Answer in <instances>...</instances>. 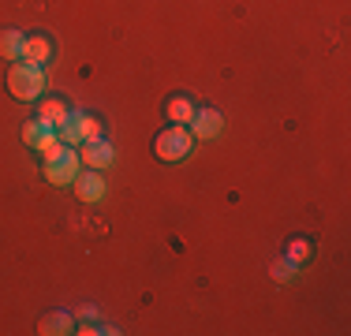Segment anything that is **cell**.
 Here are the masks:
<instances>
[{
    "instance_id": "obj_5",
    "label": "cell",
    "mask_w": 351,
    "mask_h": 336,
    "mask_svg": "<svg viewBox=\"0 0 351 336\" xmlns=\"http://www.w3.org/2000/svg\"><path fill=\"white\" fill-rule=\"evenodd\" d=\"M79 161H82V168H97V172H101V168H108L116 161V149L108 146L105 139H90L79 146Z\"/></svg>"
},
{
    "instance_id": "obj_6",
    "label": "cell",
    "mask_w": 351,
    "mask_h": 336,
    "mask_svg": "<svg viewBox=\"0 0 351 336\" xmlns=\"http://www.w3.org/2000/svg\"><path fill=\"white\" fill-rule=\"evenodd\" d=\"M75 195H79L82 202H101L105 198V180L97 176V168H82L79 176H75Z\"/></svg>"
},
{
    "instance_id": "obj_2",
    "label": "cell",
    "mask_w": 351,
    "mask_h": 336,
    "mask_svg": "<svg viewBox=\"0 0 351 336\" xmlns=\"http://www.w3.org/2000/svg\"><path fill=\"white\" fill-rule=\"evenodd\" d=\"M191 146H195V134H191V128L172 123V128H165L161 134H157L154 154L161 157V161H183V157L191 154Z\"/></svg>"
},
{
    "instance_id": "obj_9",
    "label": "cell",
    "mask_w": 351,
    "mask_h": 336,
    "mask_svg": "<svg viewBox=\"0 0 351 336\" xmlns=\"http://www.w3.org/2000/svg\"><path fill=\"white\" fill-rule=\"evenodd\" d=\"M53 139H56V128L45 123V120H30L27 128H23V142H27L30 149H41L45 142H53Z\"/></svg>"
},
{
    "instance_id": "obj_7",
    "label": "cell",
    "mask_w": 351,
    "mask_h": 336,
    "mask_svg": "<svg viewBox=\"0 0 351 336\" xmlns=\"http://www.w3.org/2000/svg\"><path fill=\"white\" fill-rule=\"evenodd\" d=\"M187 128L195 139H213V134H221V112L217 108H202V112H195V120Z\"/></svg>"
},
{
    "instance_id": "obj_11",
    "label": "cell",
    "mask_w": 351,
    "mask_h": 336,
    "mask_svg": "<svg viewBox=\"0 0 351 336\" xmlns=\"http://www.w3.org/2000/svg\"><path fill=\"white\" fill-rule=\"evenodd\" d=\"M165 120L183 123V128H187V123L195 120V105H191V97H169V101H165Z\"/></svg>"
},
{
    "instance_id": "obj_3",
    "label": "cell",
    "mask_w": 351,
    "mask_h": 336,
    "mask_svg": "<svg viewBox=\"0 0 351 336\" xmlns=\"http://www.w3.org/2000/svg\"><path fill=\"white\" fill-rule=\"evenodd\" d=\"M56 134H60V142H68V146H82V142H90V139H101V123L90 112H68L60 120V128H56Z\"/></svg>"
},
{
    "instance_id": "obj_13",
    "label": "cell",
    "mask_w": 351,
    "mask_h": 336,
    "mask_svg": "<svg viewBox=\"0 0 351 336\" xmlns=\"http://www.w3.org/2000/svg\"><path fill=\"white\" fill-rule=\"evenodd\" d=\"M71 108L64 105V101H41V108H38V120H45V123H53V128H60V120L68 116Z\"/></svg>"
},
{
    "instance_id": "obj_14",
    "label": "cell",
    "mask_w": 351,
    "mask_h": 336,
    "mask_svg": "<svg viewBox=\"0 0 351 336\" xmlns=\"http://www.w3.org/2000/svg\"><path fill=\"white\" fill-rule=\"evenodd\" d=\"M306 258H311V243H306V239H291V243H288V262L303 265Z\"/></svg>"
},
{
    "instance_id": "obj_4",
    "label": "cell",
    "mask_w": 351,
    "mask_h": 336,
    "mask_svg": "<svg viewBox=\"0 0 351 336\" xmlns=\"http://www.w3.org/2000/svg\"><path fill=\"white\" fill-rule=\"evenodd\" d=\"M82 172V161H79V149L68 146L56 161H45V180L56 183V187H68V183H75V176Z\"/></svg>"
},
{
    "instance_id": "obj_8",
    "label": "cell",
    "mask_w": 351,
    "mask_h": 336,
    "mask_svg": "<svg viewBox=\"0 0 351 336\" xmlns=\"http://www.w3.org/2000/svg\"><path fill=\"white\" fill-rule=\"evenodd\" d=\"M49 56H53V41L45 38V34H30L27 41H23V60L27 64H45Z\"/></svg>"
},
{
    "instance_id": "obj_1",
    "label": "cell",
    "mask_w": 351,
    "mask_h": 336,
    "mask_svg": "<svg viewBox=\"0 0 351 336\" xmlns=\"http://www.w3.org/2000/svg\"><path fill=\"white\" fill-rule=\"evenodd\" d=\"M8 90L12 97L19 101H38L41 90H45V71L38 64H27V60H15L8 67Z\"/></svg>"
},
{
    "instance_id": "obj_15",
    "label": "cell",
    "mask_w": 351,
    "mask_h": 336,
    "mask_svg": "<svg viewBox=\"0 0 351 336\" xmlns=\"http://www.w3.org/2000/svg\"><path fill=\"white\" fill-rule=\"evenodd\" d=\"M295 269H299L295 262H288V258H277V262H273V276H277V280H288Z\"/></svg>"
},
{
    "instance_id": "obj_12",
    "label": "cell",
    "mask_w": 351,
    "mask_h": 336,
    "mask_svg": "<svg viewBox=\"0 0 351 336\" xmlns=\"http://www.w3.org/2000/svg\"><path fill=\"white\" fill-rule=\"evenodd\" d=\"M23 30H0V60H23Z\"/></svg>"
},
{
    "instance_id": "obj_10",
    "label": "cell",
    "mask_w": 351,
    "mask_h": 336,
    "mask_svg": "<svg viewBox=\"0 0 351 336\" xmlns=\"http://www.w3.org/2000/svg\"><path fill=\"white\" fill-rule=\"evenodd\" d=\"M38 333H45V336H64V333H75V317H71V314H64V310H53V314H45V317H41Z\"/></svg>"
}]
</instances>
